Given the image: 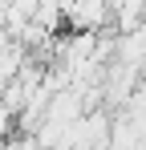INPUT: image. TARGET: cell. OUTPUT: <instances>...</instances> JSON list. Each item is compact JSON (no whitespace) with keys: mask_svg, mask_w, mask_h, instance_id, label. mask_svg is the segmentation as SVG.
Returning <instances> with one entry per match:
<instances>
[{"mask_svg":"<svg viewBox=\"0 0 146 150\" xmlns=\"http://www.w3.org/2000/svg\"><path fill=\"white\" fill-rule=\"evenodd\" d=\"M12 134H16V114H12V110H8V105L0 101V146H4V142H8Z\"/></svg>","mask_w":146,"mask_h":150,"instance_id":"6da1fadb","label":"cell"}]
</instances>
